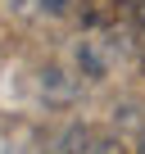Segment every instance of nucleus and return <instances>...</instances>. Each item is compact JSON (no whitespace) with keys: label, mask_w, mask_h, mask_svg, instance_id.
Masks as SVG:
<instances>
[{"label":"nucleus","mask_w":145,"mask_h":154,"mask_svg":"<svg viewBox=\"0 0 145 154\" xmlns=\"http://www.w3.org/2000/svg\"><path fill=\"white\" fill-rule=\"evenodd\" d=\"M68 5H72V0H41V9H45V14H63Z\"/></svg>","instance_id":"obj_1"},{"label":"nucleus","mask_w":145,"mask_h":154,"mask_svg":"<svg viewBox=\"0 0 145 154\" xmlns=\"http://www.w3.org/2000/svg\"><path fill=\"white\" fill-rule=\"evenodd\" d=\"M131 9H136V18L145 23V0H136V5H131Z\"/></svg>","instance_id":"obj_2"},{"label":"nucleus","mask_w":145,"mask_h":154,"mask_svg":"<svg viewBox=\"0 0 145 154\" xmlns=\"http://www.w3.org/2000/svg\"><path fill=\"white\" fill-rule=\"evenodd\" d=\"M140 154H145V136H140Z\"/></svg>","instance_id":"obj_3"}]
</instances>
